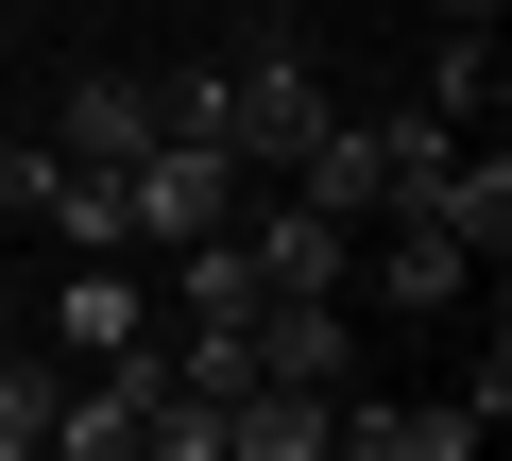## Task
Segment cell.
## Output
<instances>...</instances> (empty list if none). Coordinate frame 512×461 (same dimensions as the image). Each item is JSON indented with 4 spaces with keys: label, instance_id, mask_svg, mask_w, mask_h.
Segmentation results:
<instances>
[{
    "label": "cell",
    "instance_id": "cell-1",
    "mask_svg": "<svg viewBox=\"0 0 512 461\" xmlns=\"http://www.w3.org/2000/svg\"><path fill=\"white\" fill-rule=\"evenodd\" d=\"M342 103H325V69H308V18L291 0H239L222 18V137H239V171H308V137H325Z\"/></svg>",
    "mask_w": 512,
    "mask_h": 461
},
{
    "label": "cell",
    "instance_id": "cell-2",
    "mask_svg": "<svg viewBox=\"0 0 512 461\" xmlns=\"http://www.w3.org/2000/svg\"><path fill=\"white\" fill-rule=\"evenodd\" d=\"M154 393H171V342H154V325L103 342V359L52 393V461H120V444H154Z\"/></svg>",
    "mask_w": 512,
    "mask_h": 461
},
{
    "label": "cell",
    "instance_id": "cell-3",
    "mask_svg": "<svg viewBox=\"0 0 512 461\" xmlns=\"http://www.w3.org/2000/svg\"><path fill=\"white\" fill-rule=\"evenodd\" d=\"M120 222H137V257H171V240H205V222H239V154H222V137H154V154L120 171Z\"/></svg>",
    "mask_w": 512,
    "mask_h": 461
},
{
    "label": "cell",
    "instance_id": "cell-4",
    "mask_svg": "<svg viewBox=\"0 0 512 461\" xmlns=\"http://www.w3.org/2000/svg\"><path fill=\"white\" fill-rule=\"evenodd\" d=\"M52 137H69V171H137L154 154V69H86Z\"/></svg>",
    "mask_w": 512,
    "mask_h": 461
},
{
    "label": "cell",
    "instance_id": "cell-5",
    "mask_svg": "<svg viewBox=\"0 0 512 461\" xmlns=\"http://www.w3.org/2000/svg\"><path fill=\"white\" fill-rule=\"evenodd\" d=\"M239 257H256V291H342V222L308 188H274V205L239 222Z\"/></svg>",
    "mask_w": 512,
    "mask_h": 461
},
{
    "label": "cell",
    "instance_id": "cell-6",
    "mask_svg": "<svg viewBox=\"0 0 512 461\" xmlns=\"http://www.w3.org/2000/svg\"><path fill=\"white\" fill-rule=\"evenodd\" d=\"M427 222H444V240H461L478 274H495V257H512V154H495V137H478V154H444V188H427Z\"/></svg>",
    "mask_w": 512,
    "mask_h": 461
},
{
    "label": "cell",
    "instance_id": "cell-7",
    "mask_svg": "<svg viewBox=\"0 0 512 461\" xmlns=\"http://www.w3.org/2000/svg\"><path fill=\"white\" fill-rule=\"evenodd\" d=\"M342 461H478V410L461 393H427V410H359L342 393Z\"/></svg>",
    "mask_w": 512,
    "mask_h": 461
},
{
    "label": "cell",
    "instance_id": "cell-8",
    "mask_svg": "<svg viewBox=\"0 0 512 461\" xmlns=\"http://www.w3.org/2000/svg\"><path fill=\"white\" fill-rule=\"evenodd\" d=\"M376 222H393V240H376V291H393V308H461L478 257L444 240V222H427V205H376Z\"/></svg>",
    "mask_w": 512,
    "mask_h": 461
},
{
    "label": "cell",
    "instance_id": "cell-9",
    "mask_svg": "<svg viewBox=\"0 0 512 461\" xmlns=\"http://www.w3.org/2000/svg\"><path fill=\"white\" fill-rule=\"evenodd\" d=\"M154 274H171V325H239V308H256V257H239V222H205V240H171Z\"/></svg>",
    "mask_w": 512,
    "mask_h": 461
},
{
    "label": "cell",
    "instance_id": "cell-10",
    "mask_svg": "<svg viewBox=\"0 0 512 461\" xmlns=\"http://www.w3.org/2000/svg\"><path fill=\"white\" fill-rule=\"evenodd\" d=\"M410 103H444V120H495V18H444L427 35V86Z\"/></svg>",
    "mask_w": 512,
    "mask_h": 461
},
{
    "label": "cell",
    "instance_id": "cell-11",
    "mask_svg": "<svg viewBox=\"0 0 512 461\" xmlns=\"http://www.w3.org/2000/svg\"><path fill=\"white\" fill-rule=\"evenodd\" d=\"M137 325H154V308H137V274H120V257H86V274H69V308H52V342H69V359L137 342Z\"/></svg>",
    "mask_w": 512,
    "mask_h": 461
},
{
    "label": "cell",
    "instance_id": "cell-12",
    "mask_svg": "<svg viewBox=\"0 0 512 461\" xmlns=\"http://www.w3.org/2000/svg\"><path fill=\"white\" fill-rule=\"evenodd\" d=\"M52 393H69V359L0 342V461H52Z\"/></svg>",
    "mask_w": 512,
    "mask_h": 461
},
{
    "label": "cell",
    "instance_id": "cell-13",
    "mask_svg": "<svg viewBox=\"0 0 512 461\" xmlns=\"http://www.w3.org/2000/svg\"><path fill=\"white\" fill-rule=\"evenodd\" d=\"M52 205V137H0V222H35Z\"/></svg>",
    "mask_w": 512,
    "mask_h": 461
},
{
    "label": "cell",
    "instance_id": "cell-14",
    "mask_svg": "<svg viewBox=\"0 0 512 461\" xmlns=\"http://www.w3.org/2000/svg\"><path fill=\"white\" fill-rule=\"evenodd\" d=\"M427 18H495V0H427Z\"/></svg>",
    "mask_w": 512,
    "mask_h": 461
},
{
    "label": "cell",
    "instance_id": "cell-15",
    "mask_svg": "<svg viewBox=\"0 0 512 461\" xmlns=\"http://www.w3.org/2000/svg\"><path fill=\"white\" fill-rule=\"evenodd\" d=\"M0 342H18V308H0Z\"/></svg>",
    "mask_w": 512,
    "mask_h": 461
}]
</instances>
